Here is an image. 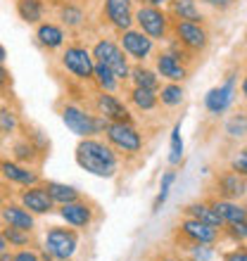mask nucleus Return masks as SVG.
Segmentation results:
<instances>
[{"instance_id": "obj_1", "label": "nucleus", "mask_w": 247, "mask_h": 261, "mask_svg": "<svg viewBox=\"0 0 247 261\" xmlns=\"http://www.w3.org/2000/svg\"><path fill=\"white\" fill-rule=\"evenodd\" d=\"M74 157L83 171L93 173L97 178H114L119 171V157L114 147L97 138H81Z\"/></svg>"}, {"instance_id": "obj_2", "label": "nucleus", "mask_w": 247, "mask_h": 261, "mask_svg": "<svg viewBox=\"0 0 247 261\" xmlns=\"http://www.w3.org/2000/svg\"><path fill=\"white\" fill-rule=\"evenodd\" d=\"M62 121L79 138H93L97 133H105V128H107V119H103L100 114H88L79 105H64L62 107Z\"/></svg>"}, {"instance_id": "obj_3", "label": "nucleus", "mask_w": 247, "mask_h": 261, "mask_svg": "<svg viewBox=\"0 0 247 261\" xmlns=\"http://www.w3.org/2000/svg\"><path fill=\"white\" fill-rule=\"evenodd\" d=\"M105 138H107V143L117 152H121V154L133 157L138 152H143V133L131 124V121H107Z\"/></svg>"}, {"instance_id": "obj_4", "label": "nucleus", "mask_w": 247, "mask_h": 261, "mask_svg": "<svg viewBox=\"0 0 247 261\" xmlns=\"http://www.w3.org/2000/svg\"><path fill=\"white\" fill-rule=\"evenodd\" d=\"M235 97H238V71H228L224 83H219V86H214V88L207 90V95L202 102H205L207 114L224 117L235 105Z\"/></svg>"}, {"instance_id": "obj_5", "label": "nucleus", "mask_w": 247, "mask_h": 261, "mask_svg": "<svg viewBox=\"0 0 247 261\" xmlns=\"http://www.w3.org/2000/svg\"><path fill=\"white\" fill-rule=\"evenodd\" d=\"M133 21L145 36H150L152 41H166L171 34V17L155 5H143L140 10L133 12Z\"/></svg>"}, {"instance_id": "obj_6", "label": "nucleus", "mask_w": 247, "mask_h": 261, "mask_svg": "<svg viewBox=\"0 0 247 261\" xmlns=\"http://www.w3.org/2000/svg\"><path fill=\"white\" fill-rule=\"evenodd\" d=\"M90 55H93L95 62L110 67L112 74L117 76L119 81H126V79H129V74H131L129 57H126V53L119 48V43H114L112 38H100V41L93 45Z\"/></svg>"}, {"instance_id": "obj_7", "label": "nucleus", "mask_w": 247, "mask_h": 261, "mask_svg": "<svg viewBox=\"0 0 247 261\" xmlns=\"http://www.w3.org/2000/svg\"><path fill=\"white\" fill-rule=\"evenodd\" d=\"M43 247L50 252V256L55 261H71L74 254L79 252V233L74 228H50L45 233Z\"/></svg>"}, {"instance_id": "obj_8", "label": "nucleus", "mask_w": 247, "mask_h": 261, "mask_svg": "<svg viewBox=\"0 0 247 261\" xmlns=\"http://www.w3.org/2000/svg\"><path fill=\"white\" fill-rule=\"evenodd\" d=\"M171 38H176L192 55H202L209 48V34L197 21H171Z\"/></svg>"}, {"instance_id": "obj_9", "label": "nucleus", "mask_w": 247, "mask_h": 261, "mask_svg": "<svg viewBox=\"0 0 247 261\" xmlns=\"http://www.w3.org/2000/svg\"><path fill=\"white\" fill-rule=\"evenodd\" d=\"M62 67L67 69L71 76H76L79 81H90L93 79V69H95V60H93L88 48L69 45L62 53Z\"/></svg>"}, {"instance_id": "obj_10", "label": "nucleus", "mask_w": 247, "mask_h": 261, "mask_svg": "<svg viewBox=\"0 0 247 261\" xmlns=\"http://www.w3.org/2000/svg\"><path fill=\"white\" fill-rule=\"evenodd\" d=\"M119 48L126 53L129 60H133L138 64H143L145 60H150L155 55V41H152L150 36H145L140 29H126V31H121Z\"/></svg>"}, {"instance_id": "obj_11", "label": "nucleus", "mask_w": 247, "mask_h": 261, "mask_svg": "<svg viewBox=\"0 0 247 261\" xmlns=\"http://www.w3.org/2000/svg\"><path fill=\"white\" fill-rule=\"evenodd\" d=\"M179 235L183 238V242H202V245H216V242L224 238L219 228L209 226V223H202L197 219H190L185 216L179 226Z\"/></svg>"}, {"instance_id": "obj_12", "label": "nucleus", "mask_w": 247, "mask_h": 261, "mask_svg": "<svg viewBox=\"0 0 247 261\" xmlns=\"http://www.w3.org/2000/svg\"><path fill=\"white\" fill-rule=\"evenodd\" d=\"M214 190L219 195L221 199H233V202H240L242 197H247V178L240 176V173L226 171L216 173V178H214Z\"/></svg>"}, {"instance_id": "obj_13", "label": "nucleus", "mask_w": 247, "mask_h": 261, "mask_svg": "<svg viewBox=\"0 0 247 261\" xmlns=\"http://www.w3.org/2000/svg\"><path fill=\"white\" fill-rule=\"evenodd\" d=\"M155 71H157L159 79H164V81H171V83H183L188 76H190V69L188 64L181 62L176 55H171L169 50H162L157 53L155 57Z\"/></svg>"}, {"instance_id": "obj_14", "label": "nucleus", "mask_w": 247, "mask_h": 261, "mask_svg": "<svg viewBox=\"0 0 247 261\" xmlns=\"http://www.w3.org/2000/svg\"><path fill=\"white\" fill-rule=\"evenodd\" d=\"M95 112L107 121H131L133 124V117H131L129 107L119 100L114 93H97L95 95Z\"/></svg>"}, {"instance_id": "obj_15", "label": "nucleus", "mask_w": 247, "mask_h": 261, "mask_svg": "<svg viewBox=\"0 0 247 261\" xmlns=\"http://www.w3.org/2000/svg\"><path fill=\"white\" fill-rule=\"evenodd\" d=\"M60 216L62 221L71 228H88L93 223V206L88 202H83V199H74V202H67V204H60Z\"/></svg>"}, {"instance_id": "obj_16", "label": "nucleus", "mask_w": 247, "mask_h": 261, "mask_svg": "<svg viewBox=\"0 0 247 261\" xmlns=\"http://www.w3.org/2000/svg\"><path fill=\"white\" fill-rule=\"evenodd\" d=\"M105 17L117 31L133 27V0H105Z\"/></svg>"}, {"instance_id": "obj_17", "label": "nucleus", "mask_w": 247, "mask_h": 261, "mask_svg": "<svg viewBox=\"0 0 247 261\" xmlns=\"http://www.w3.org/2000/svg\"><path fill=\"white\" fill-rule=\"evenodd\" d=\"M19 202H21V206L27 209V212H31V214H50L53 209H55V202L50 199V195L45 193V188L43 186H29V188H24L21 190V195H19Z\"/></svg>"}, {"instance_id": "obj_18", "label": "nucleus", "mask_w": 247, "mask_h": 261, "mask_svg": "<svg viewBox=\"0 0 247 261\" xmlns=\"http://www.w3.org/2000/svg\"><path fill=\"white\" fill-rule=\"evenodd\" d=\"M0 173H3V178L10 180V183H17V186H38V171H34L31 166L27 164H19V162H10V159H3L0 162Z\"/></svg>"}, {"instance_id": "obj_19", "label": "nucleus", "mask_w": 247, "mask_h": 261, "mask_svg": "<svg viewBox=\"0 0 247 261\" xmlns=\"http://www.w3.org/2000/svg\"><path fill=\"white\" fill-rule=\"evenodd\" d=\"M209 204L219 219L224 221V228L231 226V223H240V221H247V206L240 204V202H233V199H221V197H214L209 199Z\"/></svg>"}, {"instance_id": "obj_20", "label": "nucleus", "mask_w": 247, "mask_h": 261, "mask_svg": "<svg viewBox=\"0 0 247 261\" xmlns=\"http://www.w3.org/2000/svg\"><path fill=\"white\" fill-rule=\"evenodd\" d=\"M0 216L5 221V226H12V228H21V230H34L36 228V221H34V214L27 212L21 204H5L0 209Z\"/></svg>"}, {"instance_id": "obj_21", "label": "nucleus", "mask_w": 247, "mask_h": 261, "mask_svg": "<svg viewBox=\"0 0 247 261\" xmlns=\"http://www.w3.org/2000/svg\"><path fill=\"white\" fill-rule=\"evenodd\" d=\"M166 14H169L174 21H197V24L205 21V14L200 12L197 0H171Z\"/></svg>"}, {"instance_id": "obj_22", "label": "nucleus", "mask_w": 247, "mask_h": 261, "mask_svg": "<svg viewBox=\"0 0 247 261\" xmlns=\"http://www.w3.org/2000/svg\"><path fill=\"white\" fill-rule=\"evenodd\" d=\"M36 41L45 50H57L64 45L67 36H64V29L62 27L50 24V21H43V24H38V29H36Z\"/></svg>"}, {"instance_id": "obj_23", "label": "nucleus", "mask_w": 247, "mask_h": 261, "mask_svg": "<svg viewBox=\"0 0 247 261\" xmlns=\"http://www.w3.org/2000/svg\"><path fill=\"white\" fill-rule=\"evenodd\" d=\"M183 214L190 216V219H197V221H202V223H209V226L224 230V221L219 219V214L214 212L209 202H190V204L183 206Z\"/></svg>"}, {"instance_id": "obj_24", "label": "nucleus", "mask_w": 247, "mask_h": 261, "mask_svg": "<svg viewBox=\"0 0 247 261\" xmlns=\"http://www.w3.org/2000/svg\"><path fill=\"white\" fill-rule=\"evenodd\" d=\"M129 79L133 81V86H138V88L159 90V86H162V79L157 76V71L150 69V67H145V64H136V67H131Z\"/></svg>"}, {"instance_id": "obj_25", "label": "nucleus", "mask_w": 247, "mask_h": 261, "mask_svg": "<svg viewBox=\"0 0 247 261\" xmlns=\"http://www.w3.org/2000/svg\"><path fill=\"white\" fill-rule=\"evenodd\" d=\"M157 100L164 107H169V110H176V107H181L185 100V88H183V83H171V81H166L164 86H159L157 90Z\"/></svg>"}, {"instance_id": "obj_26", "label": "nucleus", "mask_w": 247, "mask_h": 261, "mask_svg": "<svg viewBox=\"0 0 247 261\" xmlns=\"http://www.w3.org/2000/svg\"><path fill=\"white\" fill-rule=\"evenodd\" d=\"M43 188H45V193L50 195V199H53L55 204H67V202H74V199H81V193H79L74 186H67V183L48 180Z\"/></svg>"}, {"instance_id": "obj_27", "label": "nucleus", "mask_w": 247, "mask_h": 261, "mask_svg": "<svg viewBox=\"0 0 247 261\" xmlns=\"http://www.w3.org/2000/svg\"><path fill=\"white\" fill-rule=\"evenodd\" d=\"M129 100H131V105H133L136 110H140V112H152L159 105L157 90L138 88V86H133V88L129 90Z\"/></svg>"}, {"instance_id": "obj_28", "label": "nucleus", "mask_w": 247, "mask_h": 261, "mask_svg": "<svg viewBox=\"0 0 247 261\" xmlns=\"http://www.w3.org/2000/svg\"><path fill=\"white\" fill-rule=\"evenodd\" d=\"M224 133L231 140H245L247 138V112H233L224 121Z\"/></svg>"}, {"instance_id": "obj_29", "label": "nucleus", "mask_w": 247, "mask_h": 261, "mask_svg": "<svg viewBox=\"0 0 247 261\" xmlns=\"http://www.w3.org/2000/svg\"><path fill=\"white\" fill-rule=\"evenodd\" d=\"M43 12H45L43 0H19L17 3V14L27 24H38L43 19Z\"/></svg>"}, {"instance_id": "obj_30", "label": "nucleus", "mask_w": 247, "mask_h": 261, "mask_svg": "<svg viewBox=\"0 0 247 261\" xmlns=\"http://www.w3.org/2000/svg\"><path fill=\"white\" fill-rule=\"evenodd\" d=\"M93 81L97 83V88L103 93H114L119 88V79L112 74L110 67H105L100 62H95V69H93Z\"/></svg>"}, {"instance_id": "obj_31", "label": "nucleus", "mask_w": 247, "mask_h": 261, "mask_svg": "<svg viewBox=\"0 0 247 261\" xmlns=\"http://www.w3.org/2000/svg\"><path fill=\"white\" fill-rule=\"evenodd\" d=\"M174 183H176V171L174 169H169V171L162 173V178H159V193L157 197H155V202H152V214H157L162 206H164L166 197H169V193H171Z\"/></svg>"}, {"instance_id": "obj_32", "label": "nucleus", "mask_w": 247, "mask_h": 261, "mask_svg": "<svg viewBox=\"0 0 247 261\" xmlns=\"http://www.w3.org/2000/svg\"><path fill=\"white\" fill-rule=\"evenodd\" d=\"M188 245V259L195 261H216L221 259V254L214 249V245H202V242H185Z\"/></svg>"}, {"instance_id": "obj_33", "label": "nucleus", "mask_w": 247, "mask_h": 261, "mask_svg": "<svg viewBox=\"0 0 247 261\" xmlns=\"http://www.w3.org/2000/svg\"><path fill=\"white\" fill-rule=\"evenodd\" d=\"M169 164L179 166L183 162V138H181V124H176L171 128V136H169Z\"/></svg>"}, {"instance_id": "obj_34", "label": "nucleus", "mask_w": 247, "mask_h": 261, "mask_svg": "<svg viewBox=\"0 0 247 261\" xmlns=\"http://www.w3.org/2000/svg\"><path fill=\"white\" fill-rule=\"evenodd\" d=\"M60 19H62V24H64L67 29H76V27H81V24H83L86 14H83V10L79 5L67 3V5L60 10Z\"/></svg>"}, {"instance_id": "obj_35", "label": "nucleus", "mask_w": 247, "mask_h": 261, "mask_svg": "<svg viewBox=\"0 0 247 261\" xmlns=\"http://www.w3.org/2000/svg\"><path fill=\"white\" fill-rule=\"evenodd\" d=\"M3 235H5V240H7V247H21L24 249V247L31 245V233H29V230H21V228L5 226Z\"/></svg>"}, {"instance_id": "obj_36", "label": "nucleus", "mask_w": 247, "mask_h": 261, "mask_svg": "<svg viewBox=\"0 0 247 261\" xmlns=\"http://www.w3.org/2000/svg\"><path fill=\"white\" fill-rule=\"evenodd\" d=\"M19 128V117L10 107H0V136H10Z\"/></svg>"}, {"instance_id": "obj_37", "label": "nucleus", "mask_w": 247, "mask_h": 261, "mask_svg": "<svg viewBox=\"0 0 247 261\" xmlns=\"http://www.w3.org/2000/svg\"><path fill=\"white\" fill-rule=\"evenodd\" d=\"M221 233L226 235L231 242H247V221H240V223H231V226H226Z\"/></svg>"}, {"instance_id": "obj_38", "label": "nucleus", "mask_w": 247, "mask_h": 261, "mask_svg": "<svg viewBox=\"0 0 247 261\" xmlns=\"http://www.w3.org/2000/svg\"><path fill=\"white\" fill-rule=\"evenodd\" d=\"M228 169L235 173H240V176H245L247 178V147H240V150L235 152L233 157H231V162H228Z\"/></svg>"}, {"instance_id": "obj_39", "label": "nucleus", "mask_w": 247, "mask_h": 261, "mask_svg": "<svg viewBox=\"0 0 247 261\" xmlns=\"http://www.w3.org/2000/svg\"><path fill=\"white\" fill-rule=\"evenodd\" d=\"M14 157H17V162L19 164H24V162H31V159L36 157V147L31 143H17L14 145Z\"/></svg>"}, {"instance_id": "obj_40", "label": "nucleus", "mask_w": 247, "mask_h": 261, "mask_svg": "<svg viewBox=\"0 0 247 261\" xmlns=\"http://www.w3.org/2000/svg\"><path fill=\"white\" fill-rule=\"evenodd\" d=\"M221 261H247V247H235L226 254H221Z\"/></svg>"}, {"instance_id": "obj_41", "label": "nucleus", "mask_w": 247, "mask_h": 261, "mask_svg": "<svg viewBox=\"0 0 247 261\" xmlns=\"http://www.w3.org/2000/svg\"><path fill=\"white\" fill-rule=\"evenodd\" d=\"M200 3H202V5L214 7V10H219V12H224V10H231L238 0H200Z\"/></svg>"}, {"instance_id": "obj_42", "label": "nucleus", "mask_w": 247, "mask_h": 261, "mask_svg": "<svg viewBox=\"0 0 247 261\" xmlns=\"http://www.w3.org/2000/svg\"><path fill=\"white\" fill-rule=\"evenodd\" d=\"M14 261H41V256L36 254L34 249H19L14 254Z\"/></svg>"}, {"instance_id": "obj_43", "label": "nucleus", "mask_w": 247, "mask_h": 261, "mask_svg": "<svg viewBox=\"0 0 247 261\" xmlns=\"http://www.w3.org/2000/svg\"><path fill=\"white\" fill-rule=\"evenodd\" d=\"M10 83V71L5 69V62H0V88H5Z\"/></svg>"}, {"instance_id": "obj_44", "label": "nucleus", "mask_w": 247, "mask_h": 261, "mask_svg": "<svg viewBox=\"0 0 247 261\" xmlns=\"http://www.w3.org/2000/svg\"><path fill=\"white\" fill-rule=\"evenodd\" d=\"M240 95H242V100L247 102V74L240 79Z\"/></svg>"}, {"instance_id": "obj_45", "label": "nucleus", "mask_w": 247, "mask_h": 261, "mask_svg": "<svg viewBox=\"0 0 247 261\" xmlns=\"http://www.w3.org/2000/svg\"><path fill=\"white\" fill-rule=\"evenodd\" d=\"M145 5H155V7H162V5H169L171 0H143Z\"/></svg>"}, {"instance_id": "obj_46", "label": "nucleus", "mask_w": 247, "mask_h": 261, "mask_svg": "<svg viewBox=\"0 0 247 261\" xmlns=\"http://www.w3.org/2000/svg\"><path fill=\"white\" fill-rule=\"evenodd\" d=\"M155 261H183V259H179V256H174V254H162V256H157Z\"/></svg>"}, {"instance_id": "obj_47", "label": "nucleus", "mask_w": 247, "mask_h": 261, "mask_svg": "<svg viewBox=\"0 0 247 261\" xmlns=\"http://www.w3.org/2000/svg\"><path fill=\"white\" fill-rule=\"evenodd\" d=\"M0 252H7V240H5V235H3V230H0Z\"/></svg>"}, {"instance_id": "obj_48", "label": "nucleus", "mask_w": 247, "mask_h": 261, "mask_svg": "<svg viewBox=\"0 0 247 261\" xmlns=\"http://www.w3.org/2000/svg\"><path fill=\"white\" fill-rule=\"evenodd\" d=\"M0 261H14V254H10V252H0Z\"/></svg>"}, {"instance_id": "obj_49", "label": "nucleus", "mask_w": 247, "mask_h": 261, "mask_svg": "<svg viewBox=\"0 0 247 261\" xmlns=\"http://www.w3.org/2000/svg\"><path fill=\"white\" fill-rule=\"evenodd\" d=\"M7 60V50H5V45L0 43V62H5Z\"/></svg>"}, {"instance_id": "obj_50", "label": "nucleus", "mask_w": 247, "mask_h": 261, "mask_svg": "<svg viewBox=\"0 0 247 261\" xmlns=\"http://www.w3.org/2000/svg\"><path fill=\"white\" fill-rule=\"evenodd\" d=\"M183 261H195V259H188V256H185V259H183Z\"/></svg>"}, {"instance_id": "obj_51", "label": "nucleus", "mask_w": 247, "mask_h": 261, "mask_svg": "<svg viewBox=\"0 0 247 261\" xmlns=\"http://www.w3.org/2000/svg\"><path fill=\"white\" fill-rule=\"evenodd\" d=\"M245 247H247V242H245Z\"/></svg>"}, {"instance_id": "obj_52", "label": "nucleus", "mask_w": 247, "mask_h": 261, "mask_svg": "<svg viewBox=\"0 0 247 261\" xmlns=\"http://www.w3.org/2000/svg\"><path fill=\"white\" fill-rule=\"evenodd\" d=\"M245 206H247V204H245Z\"/></svg>"}]
</instances>
